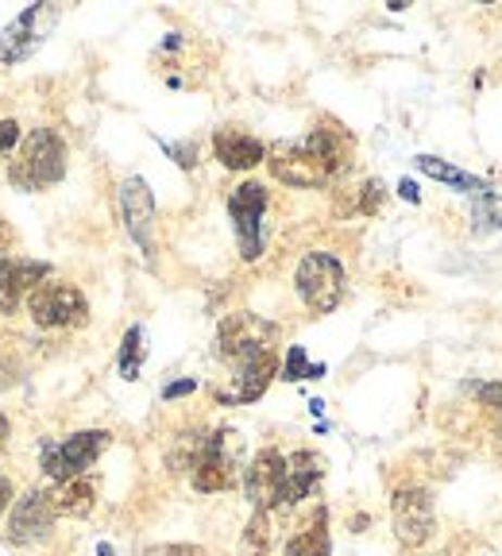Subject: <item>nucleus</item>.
Returning <instances> with one entry per match:
<instances>
[{"mask_svg": "<svg viewBox=\"0 0 502 556\" xmlns=\"http://www.w3.org/2000/svg\"><path fill=\"white\" fill-rule=\"evenodd\" d=\"M267 163L278 182L298 186V190H317V186H329L332 178H340L348 170L352 136L344 128H337V124H317L298 143H278Z\"/></svg>", "mask_w": 502, "mask_h": 556, "instance_id": "nucleus-1", "label": "nucleus"}, {"mask_svg": "<svg viewBox=\"0 0 502 556\" xmlns=\"http://www.w3.org/2000/svg\"><path fill=\"white\" fill-rule=\"evenodd\" d=\"M66 174V143L54 128H35L20 143V155L12 159L9 182L16 190H43V186L62 182Z\"/></svg>", "mask_w": 502, "mask_h": 556, "instance_id": "nucleus-2", "label": "nucleus"}, {"mask_svg": "<svg viewBox=\"0 0 502 556\" xmlns=\"http://www.w3.org/2000/svg\"><path fill=\"white\" fill-rule=\"evenodd\" d=\"M240 460H243V437L236 429H213V433H205L201 456L190 471L193 486H198L201 495L228 491L240 479Z\"/></svg>", "mask_w": 502, "mask_h": 556, "instance_id": "nucleus-3", "label": "nucleus"}, {"mask_svg": "<svg viewBox=\"0 0 502 556\" xmlns=\"http://www.w3.org/2000/svg\"><path fill=\"white\" fill-rule=\"evenodd\" d=\"M278 329L271 321H263L260 313H228L217 329V359H225L228 367H240L248 359H260L267 352H275Z\"/></svg>", "mask_w": 502, "mask_h": 556, "instance_id": "nucleus-4", "label": "nucleus"}, {"mask_svg": "<svg viewBox=\"0 0 502 556\" xmlns=\"http://www.w3.org/2000/svg\"><path fill=\"white\" fill-rule=\"evenodd\" d=\"M113 437L104 429H86V433H70L66 441H43L39 452V464H43V476L54 483H70V479H81L97 464L104 448H109Z\"/></svg>", "mask_w": 502, "mask_h": 556, "instance_id": "nucleus-5", "label": "nucleus"}, {"mask_svg": "<svg viewBox=\"0 0 502 556\" xmlns=\"http://www.w3.org/2000/svg\"><path fill=\"white\" fill-rule=\"evenodd\" d=\"M294 287L313 313H332L340 305V298H344V267H340L337 255L310 252L298 263Z\"/></svg>", "mask_w": 502, "mask_h": 556, "instance_id": "nucleus-6", "label": "nucleus"}, {"mask_svg": "<svg viewBox=\"0 0 502 556\" xmlns=\"http://www.w3.org/2000/svg\"><path fill=\"white\" fill-rule=\"evenodd\" d=\"M390 526H394L399 545L422 548L437 533L434 491H425V486H402V491H394V498H390Z\"/></svg>", "mask_w": 502, "mask_h": 556, "instance_id": "nucleus-7", "label": "nucleus"}, {"mask_svg": "<svg viewBox=\"0 0 502 556\" xmlns=\"http://www.w3.org/2000/svg\"><path fill=\"white\" fill-rule=\"evenodd\" d=\"M267 186L260 182H243L228 193V217H233V232L236 243H240V255L248 263H255L263 255V213H267Z\"/></svg>", "mask_w": 502, "mask_h": 556, "instance_id": "nucleus-8", "label": "nucleus"}, {"mask_svg": "<svg viewBox=\"0 0 502 556\" xmlns=\"http://www.w3.org/2000/svg\"><path fill=\"white\" fill-rule=\"evenodd\" d=\"M54 20H59L54 4H32V9L20 12V16L0 31V66H16V62L32 59V54L43 47L47 35H51Z\"/></svg>", "mask_w": 502, "mask_h": 556, "instance_id": "nucleus-9", "label": "nucleus"}, {"mask_svg": "<svg viewBox=\"0 0 502 556\" xmlns=\"http://www.w3.org/2000/svg\"><path fill=\"white\" fill-rule=\"evenodd\" d=\"M27 309H32V321L43 329H70V325H86L89 317L86 294L70 282H43L39 290H32Z\"/></svg>", "mask_w": 502, "mask_h": 556, "instance_id": "nucleus-10", "label": "nucleus"}, {"mask_svg": "<svg viewBox=\"0 0 502 556\" xmlns=\"http://www.w3.org/2000/svg\"><path fill=\"white\" fill-rule=\"evenodd\" d=\"M243 495L255 510H283L286 495V456L278 448H263L243 468Z\"/></svg>", "mask_w": 502, "mask_h": 556, "instance_id": "nucleus-11", "label": "nucleus"}, {"mask_svg": "<svg viewBox=\"0 0 502 556\" xmlns=\"http://www.w3.org/2000/svg\"><path fill=\"white\" fill-rule=\"evenodd\" d=\"M121 217L136 248L143 252V260L155 263V198H151V186L139 174L121 182Z\"/></svg>", "mask_w": 502, "mask_h": 556, "instance_id": "nucleus-12", "label": "nucleus"}, {"mask_svg": "<svg viewBox=\"0 0 502 556\" xmlns=\"http://www.w3.org/2000/svg\"><path fill=\"white\" fill-rule=\"evenodd\" d=\"M54 498L51 491H27L24 498H16L9 518V541L12 545H39V541L51 538L54 530Z\"/></svg>", "mask_w": 502, "mask_h": 556, "instance_id": "nucleus-13", "label": "nucleus"}, {"mask_svg": "<svg viewBox=\"0 0 502 556\" xmlns=\"http://www.w3.org/2000/svg\"><path fill=\"white\" fill-rule=\"evenodd\" d=\"M51 275V263L43 260H12L0 263V313H12L24 298H32V290L43 287V278Z\"/></svg>", "mask_w": 502, "mask_h": 556, "instance_id": "nucleus-14", "label": "nucleus"}, {"mask_svg": "<svg viewBox=\"0 0 502 556\" xmlns=\"http://www.w3.org/2000/svg\"><path fill=\"white\" fill-rule=\"evenodd\" d=\"M325 479V460H321V452H294L290 460H286V495H283V510L298 506L302 498H310L317 491V483Z\"/></svg>", "mask_w": 502, "mask_h": 556, "instance_id": "nucleus-15", "label": "nucleus"}, {"mask_svg": "<svg viewBox=\"0 0 502 556\" xmlns=\"http://www.w3.org/2000/svg\"><path fill=\"white\" fill-rule=\"evenodd\" d=\"M213 155H217L221 166H228V170H251V166H260L263 159H267V148L240 128H221L217 136H213Z\"/></svg>", "mask_w": 502, "mask_h": 556, "instance_id": "nucleus-16", "label": "nucleus"}, {"mask_svg": "<svg viewBox=\"0 0 502 556\" xmlns=\"http://www.w3.org/2000/svg\"><path fill=\"white\" fill-rule=\"evenodd\" d=\"M286 556H332L329 510H325V506H317V510L298 526L294 538L286 541Z\"/></svg>", "mask_w": 502, "mask_h": 556, "instance_id": "nucleus-17", "label": "nucleus"}, {"mask_svg": "<svg viewBox=\"0 0 502 556\" xmlns=\"http://www.w3.org/2000/svg\"><path fill=\"white\" fill-rule=\"evenodd\" d=\"M417 163V170L425 174V178H437V182H444V186H452V190H464V193H487L491 186L479 178V174H468V170H460V166H452V163H444V159H437V155H417L414 159Z\"/></svg>", "mask_w": 502, "mask_h": 556, "instance_id": "nucleus-18", "label": "nucleus"}, {"mask_svg": "<svg viewBox=\"0 0 502 556\" xmlns=\"http://www.w3.org/2000/svg\"><path fill=\"white\" fill-rule=\"evenodd\" d=\"M54 510L66 514V518H86L97 503V486L93 479H70V483H59V491H51Z\"/></svg>", "mask_w": 502, "mask_h": 556, "instance_id": "nucleus-19", "label": "nucleus"}, {"mask_svg": "<svg viewBox=\"0 0 502 556\" xmlns=\"http://www.w3.org/2000/svg\"><path fill=\"white\" fill-rule=\"evenodd\" d=\"M472 228L476 232H502V193L487 190L472 198Z\"/></svg>", "mask_w": 502, "mask_h": 556, "instance_id": "nucleus-20", "label": "nucleus"}, {"mask_svg": "<svg viewBox=\"0 0 502 556\" xmlns=\"http://www.w3.org/2000/svg\"><path fill=\"white\" fill-rule=\"evenodd\" d=\"M278 530H275V510H255L248 521V530H243V545L251 548V553H271V545H275Z\"/></svg>", "mask_w": 502, "mask_h": 556, "instance_id": "nucleus-21", "label": "nucleus"}, {"mask_svg": "<svg viewBox=\"0 0 502 556\" xmlns=\"http://www.w3.org/2000/svg\"><path fill=\"white\" fill-rule=\"evenodd\" d=\"M143 356H148V344H143V329L131 325L124 332V344H121V375L124 379H136L139 367H143Z\"/></svg>", "mask_w": 502, "mask_h": 556, "instance_id": "nucleus-22", "label": "nucleus"}, {"mask_svg": "<svg viewBox=\"0 0 502 556\" xmlns=\"http://www.w3.org/2000/svg\"><path fill=\"white\" fill-rule=\"evenodd\" d=\"M201 444H205V433H183L178 437V444H174L171 456H166L171 471H193V464H198V456H201Z\"/></svg>", "mask_w": 502, "mask_h": 556, "instance_id": "nucleus-23", "label": "nucleus"}, {"mask_svg": "<svg viewBox=\"0 0 502 556\" xmlns=\"http://www.w3.org/2000/svg\"><path fill=\"white\" fill-rule=\"evenodd\" d=\"M325 375V364H310L305 359V348L294 344L286 352V364H283V379L286 382H302V379H321Z\"/></svg>", "mask_w": 502, "mask_h": 556, "instance_id": "nucleus-24", "label": "nucleus"}, {"mask_svg": "<svg viewBox=\"0 0 502 556\" xmlns=\"http://www.w3.org/2000/svg\"><path fill=\"white\" fill-rule=\"evenodd\" d=\"M382 198H387V190H382L379 178H367L364 186H355L352 208H355V213H364V217H375V213H379V205H382Z\"/></svg>", "mask_w": 502, "mask_h": 556, "instance_id": "nucleus-25", "label": "nucleus"}, {"mask_svg": "<svg viewBox=\"0 0 502 556\" xmlns=\"http://www.w3.org/2000/svg\"><path fill=\"white\" fill-rule=\"evenodd\" d=\"M163 151L183 166V170H193V166H198V143H193V139H186V143H163Z\"/></svg>", "mask_w": 502, "mask_h": 556, "instance_id": "nucleus-26", "label": "nucleus"}, {"mask_svg": "<svg viewBox=\"0 0 502 556\" xmlns=\"http://www.w3.org/2000/svg\"><path fill=\"white\" fill-rule=\"evenodd\" d=\"M468 391L476 394L484 406H491L494 414H502V382H468Z\"/></svg>", "mask_w": 502, "mask_h": 556, "instance_id": "nucleus-27", "label": "nucleus"}, {"mask_svg": "<svg viewBox=\"0 0 502 556\" xmlns=\"http://www.w3.org/2000/svg\"><path fill=\"white\" fill-rule=\"evenodd\" d=\"M20 143V124L16 121H0V155H9Z\"/></svg>", "mask_w": 502, "mask_h": 556, "instance_id": "nucleus-28", "label": "nucleus"}, {"mask_svg": "<svg viewBox=\"0 0 502 556\" xmlns=\"http://www.w3.org/2000/svg\"><path fill=\"white\" fill-rule=\"evenodd\" d=\"M148 556H209V553L201 545H159Z\"/></svg>", "mask_w": 502, "mask_h": 556, "instance_id": "nucleus-29", "label": "nucleus"}, {"mask_svg": "<svg viewBox=\"0 0 502 556\" xmlns=\"http://www.w3.org/2000/svg\"><path fill=\"white\" fill-rule=\"evenodd\" d=\"M198 391V379H178V382H166L163 387V399L171 402V399H186V394H193Z\"/></svg>", "mask_w": 502, "mask_h": 556, "instance_id": "nucleus-30", "label": "nucleus"}, {"mask_svg": "<svg viewBox=\"0 0 502 556\" xmlns=\"http://www.w3.org/2000/svg\"><path fill=\"white\" fill-rule=\"evenodd\" d=\"M399 198L410 201V205H417V201H422V193H417V186L410 182V178H402V182H399Z\"/></svg>", "mask_w": 502, "mask_h": 556, "instance_id": "nucleus-31", "label": "nucleus"}, {"mask_svg": "<svg viewBox=\"0 0 502 556\" xmlns=\"http://www.w3.org/2000/svg\"><path fill=\"white\" fill-rule=\"evenodd\" d=\"M12 506V479L0 476V518H4V510Z\"/></svg>", "mask_w": 502, "mask_h": 556, "instance_id": "nucleus-32", "label": "nucleus"}, {"mask_svg": "<svg viewBox=\"0 0 502 556\" xmlns=\"http://www.w3.org/2000/svg\"><path fill=\"white\" fill-rule=\"evenodd\" d=\"M4 444H9V417L0 414V452H4Z\"/></svg>", "mask_w": 502, "mask_h": 556, "instance_id": "nucleus-33", "label": "nucleus"}, {"mask_svg": "<svg viewBox=\"0 0 502 556\" xmlns=\"http://www.w3.org/2000/svg\"><path fill=\"white\" fill-rule=\"evenodd\" d=\"M4 371H12V364H0V391H4V387L16 379V375H4Z\"/></svg>", "mask_w": 502, "mask_h": 556, "instance_id": "nucleus-34", "label": "nucleus"}, {"mask_svg": "<svg viewBox=\"0 0 502 556\" xmlns=\"http://www.w3.org/2000/svg\"><path fill=\"white\" fill-rule=\"evenodd\" d=\"M97 556H113V545H97Z\"/></svg>", "mask_w": 502, "mask_h": 556, "instance_id": "nucleus-35", "label": "nucleus"}, {"mask_svg": "<svg viewBox=\"0 0 502 556\" xmlns=\"http://www.w3.org/2000/svg\"><path fill=\"white\" fill-rule=\"evenodd\" d=\"M414 556H437V553H414Z\"/></svg>", "mask_w": 502, "mask_h": 556, "instance_id": "nucleus-36", "label": "nucleus"}]
</instances>
